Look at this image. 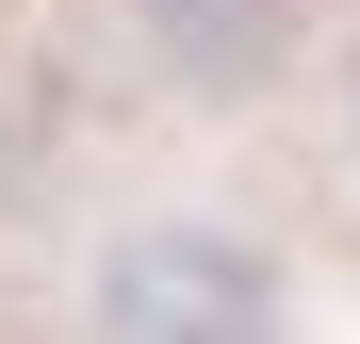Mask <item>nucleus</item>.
<instances>
[{"label":"nucleus","instance_id":"nucleus-1","mask_svg":"<svg viewBox=\"0 0 360 344\" xmlns=\"http://www.w3.org/2000/svg\"><path fill=\"white\" fill-rule=\"evenodd\" d=\"M82 328L98 344H278V262L213 213H148V229L98 246Z\"/></svg>","mask_w":360,"mask_h":344}]
</instances>
